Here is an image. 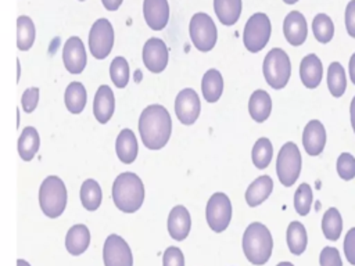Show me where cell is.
Returning a JSON list of instances; mask_svg holds the SVG:
<instances>
[{
  "label": "cell",
  "instance_id": "cell-1",
  "mask_svg": "<svg viewBox=\"0 0 355 266\" xmlns=\"http://www.w3.org/2000/svg\"><path fill=\"white\" fill-rule=\"evenodd\" d=\"M139 133L148 150H161L172 134V119L168 109L161 104L146 107L139 116Z\"/></svg>",
  "mask_w": 355,
  "mask_h": 266
},
{
  "label": "cell",
  "instance_id": "cell-2",
  "mask_svg": "<svg viewBox=\"0 0 355 266\" xmlns=\"http://www.w3.org/2000/svg\"><path fill=\"white\" fill-rule=\"evenodd\" d=\"M112 201L125 213L139 211L144 201V184L141 179L133 172L118 175L112 184Z\"/></svg>",
  "mask_w": 355,
  "mask_h": 266
},
{
  "label": "cell",
  "instance_id": "cell-3",
  "mask_svg": "<svg viewBox=\"0 0 355 266\" xmlns=\"http://www.w3.org/2000/svg\"><path fill=\"white\" fill-rule=\"evenodd\" d=\"M273 249V238L269 229L261 222H252L243 234V251L250 263L265 265Z\"/></svg>",
  "mask_w": 355,
  "mask_h": 266
},
{
  "label": "cell",
  "instance_id": "cell-4",
  "mask_svg": "<svg viewBox=\"0 0 355 266\" xmlns=\"http://www.w3.org/2000/svg\"><path fill=\"white\" fill-rule=\"evenodd\" d=\"M68 193L64 181L58 176H47L39 188V204L42 212L50 218L55 219L62 215L67 208Z\"/></svg>",
  "mask_w": 355,
  "mask_h": 266
},
{
  "label": "cell",
  "instance_id": "cell-5",
  "mask_svg": "<svg viewBox=\"0 0 355 266\" xmlns=\"http://www.w3.org/2000/svg\"><path fill=\"white\" fill-rule=\"evenodd\" d=\"M262 72L266 83L272 89H283L291 76V62L287 53L280 47L269 50L263 60Z\"/></svg>",
  "mask_w": 355,
  "mask_h": 266
},
{
  "label": "cell",
  "instance_id": "cell-6",
  "mask_svg": "<svg viewBox=\"0 0 355 266\" xmlns=\"http://www.w3.org/2000/svg\"><path fill=\"white\" fill-rule=\"evenodd\" d=\"M301 166L302 158L297 144L293 141H287L286 144H283V147L279 150L276 159V173L279 181L284 187H291L300 177Z\"/></svg>",
  "mask_w": 355,
  "mask_h": 266
},
{
  "label": "cell",
  "instance_id": "cell-7",
  "mask_svg": "<svg viewBox=\"0 0 355 266\" xmlns=\"http://www.w3.org/2000/svg\"><path fill=\"white\" fill-rule=\"evenodd\" d=\"M272 33V24L266 14L255 12L252 14L243 30V43L250 53L261 51L269 42Z\"/></svg>",
  "mask_w": 355,
  "mask_h": 266
},
{
  "label": "cell",
  "instance_id": "cell-8",
  "mask_svg": "<svg viewBox=\"0 0 355 266\" xmlns=\"http://www.w3.org/2000/svg\"><path fill=\"white\" fill-rule=\"evenodd\" d=\"M190 39L200 51H211L218 40V29L214 19L205 12H196L189 25Z\"/></svg>",
  "mask_w": 355,
  "mask_h": 266
},
{
  "label": "cell",
  "instance_id": "cell-9",
  "mask_svg": "<svg viewBox=\"0 0 355 266\" xmlns=\"http://www.w3.org/2000/svg\"><path fill=\"white\" fill-rule=\"evenodd\" d=\"M205 218L209 229L215 233H222L227 229L232 220V202L225 193H214L205 208Z\"/></svg>",
  "mask_w": 355,
  "mask_h": 266
},
{
  "label": "cell",
  "instance_id": "cell-10",
  "mask_svg": "<svg viewBox=\"0 0 355 266\" xmlns=\"http://www.w3.org/2000/svg\"><path fill=\"white\" fill-rule=\"evenodd\" d=\"M89 50L97 60H104L110 55L114 46V28L107 18H98L89 32Z\"/></svg>",
  "mask_w": 355,
  "mask_h": 266
},
{
  "label": "cell",
  "instance_id": "cell-11",
  "mask_svg": "<svg viewBox=\"0 0 355 266\" xmlns=\"http://www.w3.org/2000/svg\"><path fill=\"white\" fill-rule=\"evenodd\" d=\"M104 266H133V255L128 242L118 234H110L103 247Z\"/></svg>",
  "mask_w": 355,
  "mask_h": 266
},
{
  "label": "cell",
  "instance_id": "cell-12",
  "mask_svg": "<svg viewBox=\"0 0 355 266\" xmlns=\"http://www.w3.org/2000/svg\"><path fill=\"white\" fill-rule=\"evenodd\" d=\"M201 103L194 89L186 87L180 90L175 98V114L183 125H193L200 115Z\"/></svg>",
  "mask_w": 355,
  "mask_h": 266
},
{
  "label": "cell",
  "instance_id": "cell-13",
  "mask_svg": "<svg viewBox=\"0 0 355 266\" xmlns=\"http://www.w3.org/2000/svg\"><path fill=\"white\" fill-rule=\"evenodd\" d=\"M141 57H143L144 66L150 72L159 73L168 65V60H169L168 47L165 42L161 40L159 37H150L143 46Z\"/></svg>",
  "mask_w": 355,
  "mask_h": 266
},
{
  "label": "cell",
  "instance_id": "cell-14",
  "mask_svg": "<svg viewBox=\"0 0 355 266\" xmlns=\"http://www.w3.org/2000/svg\"><path fill=\"white\" fill-rule=\"evenodd\" d=\"M62 61H64V66L69 73L78 75L83 72L87 62V55H86L85 44L80 40V37L71 36L67 39L62 48Z\"/></svg>",
  "mask_w": 355,
  "mask_h": 266
},
{
  "label": "cell",
  "instance_id": "cell-15",
  "mask_svg": "<svg viewBox=\"0 0 355 266\" xmlns=\"http://www.w3.org/2000/svg\"><path fill=\"white\" fill-rule=\"evenodd\" d=\"M326 129L323 123L318 119L309 121L302 132V145L308 155H320L326 145Z\"/></svg>",
  "mask_w": 355,
  "mask_h": 266
},
{
  "label": "cell",
  "instance_id": "cell-16",
  "mask_svg": "<svg viewBox=\"0 0 355 266\" xmlns=\"http://www.w3.org/2000/svg\"><path fill=\"white\" fill-rule=\"evenodd\" d=\"M283 33L291 46H301L308 36L305 17L300 11H290L283 21Z\"/></svg>",
  "mask_w": 355,
  "mask_h": 266
},
{
  "label": "cell",
  "instance_id": "cell-17",
  "mask_svg": "<svg viewBox=\"0 0 355 266\" xmlns=\"http://www.w3.org/2000/svg\"><path fill=\"white\" fill-rule=\"evenodd\" d=\"M143 15L153 30L164 29L169 21L168 0H144Z\"/></svg>",
  "mask_w": 355,
  "mask_h": 266
},
{
  "label": "cell",
  "instance_id": "cell-18",
  "mask_svg": "<svg viewBox=\"0 0 355 266\" xmlns=\"http://www.w3.org/2000/svg\"><path fill=\"white\" fill-rule=\"evenodd\" d=\"M114 111H115L114 93L110 86L101 85L97 89V91L94 94V100H93L94 118L97 119V122L104 125L111 119V116L114 115Z\"/></svg>",
  "mask_w": 355,
  "mask_h": 266
},
{
  "label": "cell",
  "instance_id": "cell-19",
  "mask_svg": "<svg viewBox=\"0 0 355 266\" xmlns=\"http://www.w3.org/2000/svg\"><path fill=\"white\" fill-rule=\"evenodd\" d=\"M191 227V218L186 206L176 205L171 209L168 216V231L169 236L176 241H183Z\"/></svg>",
  "mask_w": 355,
  "mask_h": 266
},
{
  "label": "cell",
  "instance_id": "cell-20",
  "mask_svg": "<svg viewBox=\"0 0 355 266\" xmlns=\"http://www.w3.org/2000/svg\"><path fill=\"white\" fill-rule=\"evenodd\" d=\"M323 76V65L316 54H308L301 60L300 78L306 89H316Z\"/></svg>",
  "mask_w": 355,
  "mask_h": 266
},
{
  "label": "cell",
  "instance_id": "cell-21",
  "mask_svg": "<svg viewBox=\"0 0 355 266\" xmlns=\"http://www.w3.org/2000/svg\"><path fill=\"white\" fill-rule=\"evenodd\" d=\"M115 151L121 162L129 165L132 163L139 152L137 139L130 129H122L115 140Z\"/></svg>",
  "mask_w": 355,
  "mask_h": 266
},
{
  "label": "cell",
  "instance_id": "cell-22",
  "mask_svg": "<svg viewBox=\"0 0 355 266\" xmlns=\"http://www.w3.org/2000/svg\"><path fill=\"white\" fill-rule=\"evenodd\" d=\"M273 190V180L268 175H262L257 177L245 190V202L248 206L255 208L261 205Z\"/></svg>",
  "mask_w": 355,
  "mask_h": 266
},
{
  "label": "cell",
  "instance_id": "cell-23",
  "mask_svg": "<svg viewBox=\"0 0 355 266\" xmlns=\"http://www.w3.org/2000/svg\"><path fill=\"white\" fill-rule=\"evenodd\" d=\"M248 112L255 122H265L272 112V98L269 93L262 89H257L255 91H252L248 100Z\"/></svg>",
  "mask_w": 355,
  "mask_h": 266
},
{
  "label": "cell",
  "instance_id": "cell-24",
  "mask_svg": "<svg viewBox=\"0 0 355 266\" xmlns=\"http://www.w3.org/2000/svg\"><path fill=\"white\" fill-rule=\"evenodd\" d=\"M90 244V231L85 224H73L65 236V248L73 255H82Z\"/></svg>",
  "mask_w": 355,
  "mask_h": 266
},
{
  "label": "cell",
  "instance_id": "cell-25",
  "mask_svg": "<svg viewBox=\"0 0 355 266\" xmlns=\"http://www.w3.org/2000/svg\"><path fill=\"white\" fill-rule=\"evenodd\" d=\"M201 91L207 103H216L223 91V78L222 73L211 68L208 69L201 80Z\"/></svg>",
  "mask_w": 355,
  "mask_h": 266
},
{
  "label": "cell",
  "instance_id": "cell-26",
  "mask_svg": "<svg viewBox=\"0 0 355 266\" xmlns=\"http://www.w3.org/2000/svg\"><path fill=\"white\" fill-rule=\"evenodd\" d=\"M40 145L39 133L33 126H25L18 139V154L22 161H32Z\"/></svg>",
  "mask_w": 355,
  "mask_h": 266
},
{
  "label": "cell",
  "instance_id": "cell-27",
  "mask_svg": "<svg viewBox=\"0 0 355 266\" xmlns=\"http://www.w3.org/2000/svg\"><path fill=\"white\" fill-rule=\"evenodd\" d=\"M214 11L223 25H234L241 15V0H214Z\"/></svg>",
  "mask_w": 355,
  "mask_h": 266
},
{
  "label": "cell",
  "instance_id": "cell-28",
  "mask_svg": "<svg viewBox=\"0 0 355 266\" xmlns=\"http://www.w3.org/2000/svg\"><path fill=\"white\" fill-rule=\"evenodd\" d=\"M87 93L80 82H71L64 93V103L71 114H80L86 105Z\"/></svg>",
  "mask_w": 355,
  "mask_h": 266
},
{
  "label": "cell",
  "instance_id": "cell-29",
  "mask_svg": "<svg viewBox=\"0 0 355 266\" xmlns=\"http://www.w3.org/2000/svg\"><path fill=\"white\" fill-rule=\"evenodd\" d=\"M286 240H287V247L293 255L304 254L308 244V236L304 224L297 220L291 222L287 227Z\"/></svg>",
  "mask_w": 355,
  "mask_h": 266
},
{
  "label": "cell",
  "instance_id": "cell-30",
  "mask_svg": "<svg viewBox=\"0 0 355 266\" xmlns=\"http://www.w3.org/2000/svg\"><path fill=\"white\" fill-rule=\"evenodd\" d=\"M327 89L336 98L341 97L347 89V78L343 65L338 61H333L327 68Z\"/></svg>",
  "mask_w": 355,
  "mask_h": 266
},
{
  "label": "cell",
  "instance_id": "cell-31",
  "mask_svg": "<svg viewBox=\"0 0 355 266\" xmlns=\"http://www.w3.org/2000/svg\"><path fill=\"white\" fill-rule=\"evenodd\" d=\"M103 200L100 184L94 179H86L80 186V202L85 209L96 211Z\"/></svg>",
  "mask_w": 355,
  "mask_h": 266
},
{
  "label": "cell",
  "instance_id": "cell-32",
  "mask_svg": "<svg viewBox=\"0 0 355 266\" xmlns=\"http://www.w3.org/2000/svg\"><path fill=\"white\" fill-rule=\"evenodd\" d=\"M36 36L35 24L28 15H19L17 18V47L22 51L29 50L33 46Z\"/></svg>",
  "mask_w": 355,
  "mask_h": 266
},
{
  "label": "cell",
  "instance_id": "cell-33",
  "mask_svg": "<svg viewBox=\"0 0 355 266\" xmlns=\"http://www.w3.org/2000/svg\"><path fill=\"white\" fill-rule=\"evenodd\" d=\"M322 231L330 241H337L343 231V219L337 208H329L322 218Z\"/></svg>",
  "mask_w": 355,
  "mask_h": 266
},
{
  "label": "cell",
  "instance_id": "cell-34",
  "mask_svg": "<svg viewBox=\"0 0 355 266\" xmlns=\"http://www.w3.org/2000/svg\"><path fill=\"white\" fill-rule=\"evenodd\" d=\"M273 155V145L268 137H259L251 151V159L255 168L265 169L269 166Z\"/></svg>",
  "mask_w": 355,
  "mask_h": 266
},
{
  "label": "cell",
  "instance_id": "cell-35",
  "mask_svg": "<svg viewBox=\"0 0 355 266\" xmlns=\"http://www.w3.org/2000/svg\"><path fill=\"white\" fill-rule=\"evenodd\" d=\"M313 36L319 43H329L334 35V24L327 14H316L312 21Z\"/></svg>",
  "mask_w": 355,
  "mask_h": 266
},
{
  "label": "cell",
  "instance_id": "cell-36",
  "mask_svg": "<svg viewBox=\"0 0 355 266\" xmlns=\"http://www.w3.org/2000/svg\"><path fill=\"white\" fill-rule=\"evenodd\" d=\"M110 76L118 89L126 87L129 82V64L123 57H115L110 65Z\"/></svg>",
  "mask_w": 355,
  "mask_h": 266
},
{
  "label": "cell",
  "instance_id": "cell-37",
  "mask_svg": "<svg viewBox=\"0 0 355 266\" xmlns=\"http://www.w3.org/2000/svg\"><path fill=\"white\" fill-rule=\"evenodd\" d=\"M312 200H313V194H312L311 186L308 183L300 184L294 194V208L297 213L301 216L308 215L311 211Z\"/></svg>",
  "mask_w": 355,
  "mask_h": 266
},
{
  "label": "cell",
  "instance_id": "cell-38",
  "mask_svg": "<svg viewBox=\"0 0 355 266\" xmlns=\"http://www.w3.org/2000/svg\"><path fill=\"white\" fill-rule=\"evenodd\" d=\"M338 177L343 180H352L355 177V157L349 152H341L336 162Z\"/></svg>",
  "mask_w": 355,
  "mask_h": 266
},
{
  "label": "cell",
  "instance_id": "cell-39",
  "mask_svg": "<svg viewBox=\"0 0 355 266\" xmlns=\"http://www.w3.org/2000/svg\"><path fill=\"white\" fill-rule=\"evenodd\" d=\"M39 103V87H28L21 97V105L22 111L26 114H31L36 109Z\"/></svg>",
  "mask_w": 355,
  "mask_h": 266
},
{
  "label": "cell",
  "instance_id": "cell-40",
  "mask_svg": "<svg viewBox=\"0 0 355 266\" xmlns=\"http://www.w3.org/2000/svg\"><path fill=\"white\" fill-rule=\"evenodd\" d=\"M320 266H343L340 252L334 247H324L319 255Z\"/></svg>",
  "mask_w": 355,
  "mask_h": 266
},
{
  "label": "cell",
  "instance_id": "cell-41",
  "mask_svg": "<svg viewBox=\"0 0 355 266\" xmlns=\"http://www.w3.org/2000/svg\"><path fill=\"white\" fill-rule=\"evenodd\" d=\"M164 266H184V256L180 248L168 247L162 255Z\"/></svg>",
  "mask_w": 355,
  "mask_h": 266
},
{
  "label": "cell",
  "instance_id": "cell-42",
  "mask_svg": "<svg viewBox=\"0 0 355 266\" xmlns=\"http://www.w3.org/2000/svg\"><path fill=\"white\" fill-rule=\"evenodd\" d=\"M344 254L347 260L355 266V227H351L344 238Z\"/></svg>",
  "mask_w": 355,
  "mask_h": 266
},
{
  "label": "cell",
  "instance_id": "cell-43",
  "mask_svg": "<svg viewBox=\"0 0 355 266\" xmlns=\"http://www.w3.org/2000/svg\"><path fill=\"white\" fill-rule=\"evenodd\" d=\"M345 28L351 37H355V0H349L345 7Z\"/></svg>",
  "mask_w": 355,
  "mask_h": 266
},
{
  "label": "cell",
  "instance_id": "cell-44",
  "mask_svg": "<svg viewBox=\"0 0 355 266\" xmlns=\"http://www.w3.org/2000/svg\"><path fill=\"white\" fill-rule=\"evenodd\" d=\"M123 0H101L103 6L108 10V11H116L119 8V6L122 4Z\"/></svg>",
  "mask_w": 355,
  "mask_h": 266
},
{
  "label": "cell",
  "instance_id": "cell-45",
  "mask_svg": "<svg viewBox=\"0 0 355 266\" xmlns=\"http://www.w3.org/2000/svg\"><path fill=\"white\" fill-rule=\"evenodd\" d=\"M348 72H349V79L355 85V53L351 55L349 62H348Z\"/></svg>",
  "mask_w": 355,
  "mask_h": 266
},
{
  "label": "cell",
  "instance_id": "cell-46",
  "mask_svg": "<svg viewBox=\"0 0 355 266\" xmlns=\"http://www.w3.org/2000/svg\"><path fill=\"white\" fill-rule=\"evenodd\" d=\"M349 118H351V126L355 133V96L352 97L351 104H349Z\"/></svg>",
  "mask_w": 355,
  "mask_h": 266
},
{
  "label": "cell",
  "instance_id": "cell-47",
  "mask_svg": "<svg viewBox=\"0 0 355 266\" xmlns=\"http://www.w3.org/2000/svg\"><path fill=\"white\" fill-rule=\"evenodd\" d=\"M17 266H31L25 259H18L17 260Z\"/></svg>",
  "mask_w": 355,
  "mask_h": 266
},
{
  "label": "cell",
  "instance_id": "cell-48",
  "mask_svg": "<svg viewBox=\"0 0 355 266\" xmlns=\"http://www.w3.org/2000/svg\"><path fill=\"white\" fill-rule=\"evenodd\" d=\"M276 266H294L291 262H280V263H277Z\"/></svg>",
  "mask_w": 355,
  "mask_h": 266
},
{
  "label": "cell",
  "instance_id": "cell-49",
  "mask_svg": "<svg viewBox=\"0 0 355 266\" xmlns=\"http://www.w3.org/2000/svg\"><path fill=\"white\" fill-rule=\"evenodd\" d=\"M286 4H294V3H297L298 0H283Z\"/></svg>",
  "mask_w": 355,
  "mask_h": 266
},
{
  "label": "cell",
  "instance_id": "cell-50",
  "mask_svg": "<svg viewBox=\"0 0 355 266\" xmlns=\"http://www.w3.org/2000/svg\"><path fill=\"white\" fill-rule=\"evenodd\" d=\"M79 1H85V0H79Z\"/></svg>",
  "mask_w": 355,
  "mask_h": 266
}]
</instances>
